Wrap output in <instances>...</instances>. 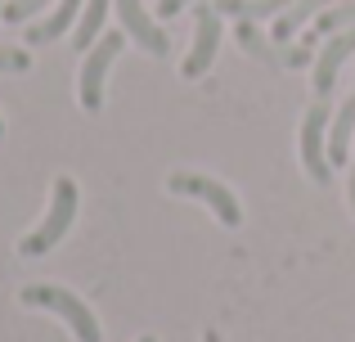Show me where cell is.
<instances>
[{
  "instance_id": "cell-11",
  "label": "cell",
  "mask_w": 355,
  "mask_h": 342,
  "mask_svg": "<svg viewBox=\"0 0 355 342\" xmlns=\"http://www.w3.org/2000/svg\"><path fill=\"white\" fill-rule=\"evenodd\" d=\"M324 9H329V0H293L284 14H275V32H270V41H275V45H288L306 23H311V18H320Z\"/></svg>"
},
{
  "instance_id": "cell-20",
  "label": "cell",
  "mask_w": 355,
  "mask_h": 342,
  "mask_svg": "<svg viewBox=\"0 0 355 342\" xmlns=\"http://www.w3.org/2000/svg\"><path fill=\"white\" fill-rule=\"evenodd\" d=\"M347 194H351V212H355V171H351V185H347Z\"/></svg>"
},
{
  "instance_id": "cell-10",
  "label": "cell",
  "mask_w": 355,
  "mask_h": 342,
  "mask_svg": "<svg viewBox=\"0 0 355 342\" xmlns=\"http://www.w3.org/2000/svg\"><path fill=\"white\" fill-rule=\"evenodd\" d=\"M351 149H355V90L347 95V104L338 108V117L329 122V162L333 167L351 162Z\"/></svg>"
},
{
  "instance_id": "cell-19",
  "label": "cell",
  "mask_w": 355,
  "mask_h": 342,
  "mask_svg": "<svg viewBox=\"0 0 355 342\" xmlns=\"http://www.w3.org/2000/svg\"><path fill=\"white\" fill-rule=\"evenodd\" d=\"M189 5H198V0H157V14H162V18H175L180 9H189Z\"/></svg>"
},
{
  "instance_id": "cell-3",
  "label": "cell",
  "mask_w": 355,
  "mask_h": 342,
  "mask_svg": "<svg viewBox=\"0 0 355 342\" xmlns=\"http://www.w3.org/2000/svg\"><path fill=\"white\" fill-rule=\"evenodd\" d=\"M166 189L180 194V198H198V203H207V207L216 212V221H220L225 230H234L239 221H243V207H239L234 194H230V185L211 180V176H202V171H171V176H166Z\"/></svg>"
},
{
  "instance_id": "cell-21",
  "label": "cell",
  "mask_w": 355,
  "mask_h": 342,
  "mask_svg": "<svg viewBox=\"0 0 355 342\" xmlns=\"http://www.w3.org/2000/svg\"><path fill=\"white\" fill-rule=\"evenodd\" d=\"M0 135H5V117H0Z\"/></svg>"
},
{
  "instance_id": "cell-4",
  "label": "cell",
  "mask_w": 355,
  "mask_h": 342,
  "mask_svg": "<svg viewBox=\"0 0 355 342\" xmlns=\"http://www.w3.org/2000/svg\"><path fill=\"white\" fill-rule=\"evenodd\" d=\"M121 45H126V32H108V36H99V41L86 50V63H81V81H77V86H81V108H86V113H99V108H104L108 68L117 63Z\"/></svg>"
},
{
  "instance_id": "cell-5",
  "label": "cell",
  "mask_w": 355,
  "mask_h": 342,
  "mask_svg": "<svg viewBox=\"0 0 355 342\" xmlns=\"http://www.w3.org/2000/svg\"><path fill=\"white\" fill-rule=\"evenodd\" d=\"M329 104H311L302 117V167L315 185H329L333 180V162H329V149H324V131H329Z\"/></svg>"
},
{
  "instance_id": "cell-12",
  "label": "cell",
  "mask_w": 355,
  "mask_h": 342,
  "mask_svg": "<svg viewBox=\"0 0 355 342\" xmlns=\"http://www.w3.org/2000/svg\"><path fill=\"white\" fill-rule=\"evenodd\" d=\"M104 23H108V0H86L77 27H72V50H90L104 36Z\"/></svg>"
},
{
  "instance_id": "cell-15",
  "label": "cell",
  "mask_w": 355,
  "mask_h": 342,
  "mask_svg": "<svg viewBox=\"0 0 355 342\" xmlns=\"http://www.w3.org/2000/svg\"><path fill=\"white\" fill-rule=\"evenodd\" d=\"M355 27V0H342V5L324 9L320 18H315V32L320 36H333V32H351Z\"/></svg>"
},
{
  "instance_id": "cell-13",
  "label": "cell",
  "mask_w": 355,
  "mask_h": 342,
  "mask_svg": "<svg viewBox=\"0 0 355 342\" xmlns=\"http://www.w3.org/2000/svg\"><path fill=\"white\" fill-rule=\"evenodd\" d=\"M216 14H234L239 23H257V18H270V14H284L293 0H211Z\"/></svg>"
},
{
  "instance_id": "cell-9",
  "label": "cell",
  "mask_w": 355,
  "mask_h": 342,
  "mask_svg": "<svg viewBox=\"0 0 355 342\" xmlns=\"http://www.w3.org/2000/svg\"><path fill=\"white\" fill-rule=\"evenodd\" d=\"M81 5H86V0H59V5H54L41 23L27 27V45H50V41H59V36L72 27V18H81Z\"/></svg>"
},
{
  "instance_id": "cell-16",
  "label": "cell",
  "mask_w": 355,
  "mask_h": 342,
  "mask_svg": "<svg viewBox=\"0 0 355 342\" xmlns=\"http://www.w3.org/2000/svg\"><path fill=\"white\" fill-rule=\"evenodd\" d=\"M50 5V0H5V23H27L32 14H41V9Z\"/></svg>"
},
{
  "instance_id": "cell-22",
  "label": "cell",
  "mask_w": 355,
  "mask_h": 342,
  "mask_svg": "<svg viewBox=\"0 0 355 342\" xmlns=\"http://www.w3.org/2000/svg\"><path fill=\"white\" fill-rule=\"evenodd\" d=\"M139 342H157V338H139Z\"/></svg>"
},
{
  "instance_id": "cell-14",
  "label": "cell",
  "mask_w": 355,
  "mask_h": 342,
  "mask_svg": "<svg viewBox=\"0 0 355 342\" xmlns=\"http://www.w3.org/2000/svg\"><path fill=\"white\" fill-rule=\"evenodd\" d=\"M234 36H239V45H243V50H248L257 63H266V68H284V54L270 50V41L257 32V23H239V32H234Z\"/></svg>"
},
{
  "instance_id": "cell-18",
  "label": "cell",
  "mask_w": 355,
  "mask_h": 342,
  "mask_svg": "<svg viewBox=\"0 0 355 342\" xmlns=\"http://www.w3.org/2000/svg\"><path fill=\"white\" fill-rule=\"evenodd\" d=\"M311 54H315L311 45H293V50L284 54V63H288V68H302V63H311Z\"/></svg>"
},
{
  "instance_id": "cell-17",
  "label": "cell",
  "mask_w": 355,
  "mask_h": 342,
  "mask_svg": "<svg viewBox=\"0 0 355 342\" xmlns=\"http://www.w3.org/2000/svg\"><path fill=\"white\" fill-rule=\"evenodd\" d=\"M32 68V54L18 50V45H0V72H27Z\"/></svg>"
},
{
  "instance_id": "cell-7",
  "label": "cell",
  "mask_w": 355,
  "mask_h": 342,
  "mask_svg": "<svg viewBox=\"0 0 355 342\" xmlns=\"http://www.w3.org/2000/svg\"><path fill=\"white\" fill-rule=\"evenodd\" d=\"M113 5H117V18H121V32L144 54H153V59H166V54H171V41H166V32L157 27V18L144 9V0H113Z\"/></svg>"
},
{
  "instance_id": "cell-23",
  "label": "cell",
  "mask_w": 355,
  "mask_h": 342,
  "mask_svg": "<svg viewBox=\"0 0 355 342\" xmlns=\"http://www.w3.org/2000/svg\"><path fill=\"white\" fill-rule=\"evenodd\" d=\"M0 14H5V5H0Z\"/></svg>"
},
{
  "instance_id": "cell-2",
  "label": "cell",
  "mask_w": 355,
  "mask_h": 342,
  "mask_svg": "<svg viewBox=\"0 0 355 342\" xmlns=\"http://www.w3.org/2000/svg\"><path fill=\"white\" fill-rule=\"evenodd\" d=\"M77 207H81L77 180H72V176H59V180H54V194H50V212H45V221L18 243V253L23 257H45L50 248H59L63 239H68L72 221H77Z\"/></svg>"
},
{
  "instance_id": "cell-1",
  "label": "cell",
  "mask_w": 355,
  "mask_h": 342,
  "mask_svg": "<svg viewBox=\"0 0 355 342\" xmlns=\"http://www.w3.org/2000/svg\"><path fill=\"white\" fill-rule=\"evenodd\" d=\"M18 302H23V307H36V311H54V316L72 329L77 342H104V329H99L95 311L72 289H59V284H27V289L18 293Z\"/></svg>"
},
{
  "instance_id": "cell-8",
  "label": "cell",
  "mask_w": 355,
  "mask_h": 342,
  "mask_svg": "<svg viewBox=\"0 0 355 342\" xmlns=\"http://www.w3.org/2000/svg\"><path fill=\"white\" fill-rule=\"evenodd\" d=\"M351 54H355V27H351V32H333L329 41H324V50L315 54V95H320V99L333 95L338 72H342V63H347Z\"/></svg>"
},
{
  "instance_id": "cell-6",
  "label": "cell",
  "mask_w": 355,
  "mask_h": 342,
  "mask_svg": "<svg viewBox=\"0 0 355 342\" xmlns=\"http://www.w3.org/2000/svg\"><path fill=\"white\" fill-rule=\"evenodd\" d=\"M216 50H220V14H216V5H211V0H202V5L193 9V50L184 54L180 72L189 81H198L202 72L216 63Z\"/></svg>"
}]
</instances>
